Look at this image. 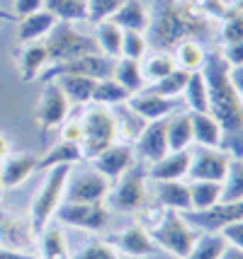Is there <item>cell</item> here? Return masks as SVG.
I'll return each instance as SVG.
<instances>
[{"label": "cell", "instance_id": "54", "mask_svg": "<svg viewBox=\"0 0 243 259\" xmlns=\"http://www.w3.org/2000/svg\"><path fill=\"white\" fill-rule=\"evenodd\" d=\"M221 259H243V252L236 247H226V252L221 254Z\"/></svg>", "mask_w": 243, "mask_h": 259}, {"label": "cell", "instance_id": "4", "mask_svg": "<svg viewBox=\"0 0 243 259\" xmlns=\"http://www.w3.org/2000/svg\"><path fill=\"white\" fill-rule=\"evenodd\" d=\"M44 44H47V51H49V66L100 51L93 34L81 32L76 24H71V22L54 24V29L47 34Z\"/></svg>", "mask_w": 243, "mask_h": 259}, {"label": "cell", "instance_id": "9", "mask_svg": "<svg viewBox=\"0 0 243 259\" xmlns=\"http://www.w3.org/2000/svg\"><path fill=\"white\" fill-rule=\"evenodd\" d=\"M68 114H71V102L66 100L63 90L58 88L56 80H47L44 82V92H42V97L37 102L34 121L44 131H54L68 119Z\"/></svg>", "mask_w": 243, "mask_h": 259}, {"label": "cell", "instance_id": "53", "mask_svg": "<svg viewBox=\"0 0 243 259\" xmlns=\"http://www.w3.org/2000/svg\"><path fill=\"white\" fill-rule=\"evenodd\" d=\"M10 153H12V141H10V136L0 131V165L5 162V158H8Z\"/></svg>", "mask_w": 243, "mask_h": 259}, {"label": "cell", "instance_id": "36", "mask_svg": "<svg viewBox=\"0 0 243 259\" xmlns=\"http://www.w3.org/2000/svg\"><path fill=\"white\" fill-rule=\"evenodd\" d=\"M183 97H185V104L190 112H209V90L202 70L190 73V80H187Z\"/></svg>", "mask_w": 243, "mask_h": 259}, {"label": "cell", "instance_id": "27", "mask_svg": "<svg viewBox=\"0 0 243 259\" xmlns=\"http://www.w3.org/2000/svg\"><path fill=\"white\" fill-rule=\"evenodd\" d=\"M168 150H187L192 146V119L190 112H175L165 119Z\"/></svg>", "mask_w": 243, "mask_h": 259}, {"label": "cell", "instance_id": "20", "mask_svg": "<svg viewBox=\"0 0 243 259\" xmlns=\"http://www.w3.org/2000/svg\"><path fill=\"white\" fill-rule=\"evenodd\" d=\"M115 245L117 249L122 252V254H127V257H149L151 252H153V240H151L149 230L146 228H141L139 223H134V226L124 228L119 235L115 237Z\"/></svg>", "mask_w": 243, "mask_h": 259}, {"label": "cell", "instance_id": "44", "mask_svg": "<svg viewBox=\"0 0 243 259\" xmlns=\"http://www.w3.org/2000/svg\"><path fill=\"white\" fill-rule=\"evenodd\" d=\"M122 3L124 0H88V20L95 24L105 22V20H112Z\"/></svg>", "mask_w": 243, "mask_h": 259}, {"label": "cell", "instance_id": "26", "mask_svg": "<svg viewBox=\"0 0 243 259\" xmlns=\"http://www.w3.org/2000/svg\"><path fill=\"white\" fill-rule=\"evenodd\" d=\"M54 15H49L47 10L32 12L27 17H20V29H17V39L20 44H29V41H44L47 34L54 29Z\"/></svg>", "mask_w": 243, "mask_h": 259}, {"label": "cell", "instance_id": "50", "mask_svg": "<svg viewBox=\"0 0 243 259\" xmlns=\"http://www.w3.org/2000/svg\"><path fill=\"white\" fill-rule=\"evenodd\" d=\"M221 58L226 61V66L229 68H241L243 66V41L224 44V49H221Z\"/></svg>", "mask_w": 243, "mask_h": 259}, {"label": "cell", "instance_id": "42", "mask_svg": "<svg viewBox=\"0 0 243 259\" xmlns=\"http://www.w3.org/2000/svg\"><path fill=\"white\" fill-rule=\"evenodd\" d=\"M146 54H149V39H146V34L144 32H124V39H122V56L131 58V61H144Z\"/></svg>", "mask_w": 243, "mask_h": 259}, {"label": "cell", "instance_id": "12", "mask_svg": "<svg viewBox=\"0 0 243 259\" xmlns=\"http://www.w3.org/2000/svg\"><path fill=\"white\" fill-rule=\"evenodd\" d=\"M229 162H231V155L224 153L221 148H199L192 153L187 177L204 182H224L229 172Z\"/></svg>", "mask_w": 243, "mask_h": 259}, {"label": "cell", "instance_id": "38", "mask_svg": "<svg viewBox=\"0 0 243 259\" xmlns=\"http://www.w3.org/2000/svg\"><path fill=\"white\" fill-rule=\"evenodd\" d=\"M131 97V92H127L115 78H105L97 80L93 92V104H100V107H117L122 102H127Z\"/></svg>", "mask_w": 243, "mask_h": 259}, {"label": "cell", "instance_id": "34", "mask_svg": "<svg viewBox=\"0 0 243 259\" xmlns=\"http://www.w3.org/2000/svg\"><path fill=\"white\" fill-rule=\"evenodd\" d=\"M39 245H42V259H71L68 240H66L63 228L49 223L39 233Z\"/></svg>", "mask_w": 243, "mask_h": 259}, {"label": "cell", "instance_id": "5", "mask_svg": "<svg viewBox=\"0 0 243 259\" xmlns=\"http://www.w3.org/2000/svg\"><path fill=\"white\" fill-rule=\"evenodd\" d=\"M81 124H83V141H81L83 158L93 160L95 155H100L112 143H117V126L110 107H100V104L88 107L81 116Z\"/></svg>", "mask_w": 243, "mask_h": 259}, {"label": "cell", "instance_id": "7", "mask_svg": "<svg viewBox=\"0 0 243 259\" xmlns=\"http://www.w3.org/2000/svg\"><path fill=\"white\" fill-rule=\"evenodd\" d=\"M112 70H115V58L105 56V54L97 51V54H85V56L63 61V63H51L39 75V80L47 82V80H54L58 75H85V78L93 80H105L112 78Z\"/></svg>", "mask_w": 243, "mask_h": 259}, {"label": "cell", "instance_id": "30", "mask_svg": "<svg viewBox=\"0 0 243 259\" xmlns=\"http://www.w3.org/2000/svg\"><path fill=\"white\" fill-rule=\"evenodd\" d=\"M112 78L127 92H131V95H136V92H141L146 88V78H144V70H141V61H131V58H124V56L117 58Z\"/></svg>", "mask_w": 243, "mask_h": 259}, {"label": "cell", "instance_id": "37", "mask_svg": "<svg viewBox=\"0 0 243 259\" xmlns=\"http://www.w3.org/2000/svg\"><path fill=\"white\" fill-rule=\"evenodd\" d=\"M226 247L229 245L221 237V233H202V235H197L195 245L185 259H221Z\"/></svg>", "mask_w": 243, "mask_h": 259}, {"label": "cell", "instance_id": "16", "mask_svg": "<svg viewBox=\"0 0 243 259\" xmlns=\"http://www.w3.org/2000/svg\"><path fill=\"white\" fill-rule=\"evenodd\" d=\"M190 160H192V153H190V150H170V153H165L161 160L151 162L146 177H151L153 182L185 180L187 172H190Z\"/></svg>", "mask_w": 243, "mask_h": 259}, {"label": "cell", "instance_id": "19", "mask_svg": "<svg viewBox=\"0 0 243 259\" xmlns=\"http://www.w3.org/2000/svg\"><path fill=\"white\" fill-rule=\"evenodd\" d=\"M17 61H20V78H22L24 82L39 80V75H42L49 66L47 44H44V41H29V44H22L20 54H17Z\"/></svg>", "mask_w": 243, "mask_h": 259}, {"label": "cell", "instance_id": "33", "mask_svg": "<svg viewBox=\"0 0 243 259\" xmlns=\"http://www.w3.org/2000/svg\"><path fill=\"white\" fill-rule=\"evenodd\" d=\"M83 160V150L78 143H66V141H58L47 150L44 158H39L37 169H51L58 165H76Z\"/></svg>", "mask_w": 243, "mask_h": 259}, {"label": "cell", "instance_id": "49", "mask_svg": "<svg viewBox=\"0 0 243 259\" xmlns=\"http://www.w3.org/2000/svg\"><path fill=\"white\" fill-rule=\"evenodd\" d=\"M221 237L226 240L229 247H236L243 252V221H233L226 228H221Z\"/></svg>", "mask_w": 243, "mask_h": 259}, {"label": "cell", "instance_id": "24", "mask_svg": "<svg viewBox=\"0 0 243 259\" xmlns=\"http://www.w3.org/2000/svg\"><path fill=\"white\" fill-rule=\"evenodd\" d=\"M32 240H34V233H32L29 223H22L15 215H5V213L0 215V242L5 247L27 252V247L32 245Z\"/></svg>", "mask_w": 243, "mask_h": 259}, {"label": "cell", "instance_id": "40", "mask_svg": "<svg viewBox=\"0 0 243 259\" xmlns=\"http://www.w3.org/2000/svg\"><path fill=\"white\" fill-rule=\"evenodd\" d=\"M141 70H144V78H146V82H156V80L165 78L168 73H173V70H175V61H173V56H170L168 51H156V54H151V56L144 58Z\"/></svg>", "mask_w": 243, "mask_h": 259}, {"label": "cell", "instance_id": "21", "mask_svg": "<svg viewBox=\"0 0 243 259\" xmlns=\"http://www.w3.org/2000/svg\"><path fill=\"white\" fill-rule=\"evenodd\" d=\"M112 109V116H115V126H117V141L119 143H136V138L141 136L144 126L149 121H144L139 114L129 107L127 102L117 104V107H110Z\"/></svg>", "mask_w": 243, "mask_h": 259}, {"label": "cell", "instance_id": "14", "mask_svg": "<svg viewBox=\"0 0 243 259\" xmlns=\"http://www.w3.org/2000/svg\"><path fill=\"white\" fill-rule=\"evenodd\" d=\"M127 104L139 114L144 121H158V119H168L170 114L178 112L180 97H163V95H156V92L144 88L141 92L131 95Z\"/></svg>", "mask_w": 243, "mask_h": 259}, {"label": "cell", "instance_id": "56", "mask_svg": "<svg viewBox=\"0 0 243 259\" xmlns=\"http://www.w3.org/2000/svg\"><path fill=\"white\" fill-rule=\"evenodd\" d=\"M231 8H233V10H238V12H243V0H233Z\"/></svg>", "mask_w": 243, "mask_h": 259}, {"label": "cell", "instance_id": "55", "mask_svg": "<svg viewBox=\"0 0 243 259\" xmlns=\"http://www.w3.org/2000/svg\"><path fill=\"white\" fill-rule=\"evenodd\" d=\"M0 20H3V22H5V20H15V15H10V12H5L0 8Z\"/></svg>", "mask_w": 243, "mask_h": 259}, {"label": "cell", "instance_id": "3", "mask_svg": "<svg viewBox=\"0 0 243 259\" xmlns=\"http://www.w3.org/2000/svg\"><path fill=\"white\" fill-rule=\"evenodd\" d=\"M71 169H73V165H58V167L47 169V177L42 182V187L32 196L29 226H32L34 235H39L54 221L58 206L66 199V187H68V180H71Z\"/></svg>", "mask_w": 243, "mask_h": 259}, {"label": "cell", "instance_id": "45", "mask_svg": "<svg viewBox=\"0 0 243 259\" xmlns=\"http://www.w3.org/2000/svg\"><path fill=\"white\" fill-rule=\"evenodd\" d=\"M73 259H119V254L112 249L110 242L93 240V242H88V245H85V247H83Z\"/></svg>", "mask_w": 243, "mask_h": 259}, {"label": "cell", "instance_id": "23", "mask_svg": "<svg viewBox=\"0 0 243 259\" xmlns=\"http://www.w3.org/2000/svg\"><path fill=\"white\" fill-rule=\"evenodd\" d=\"M156 201L168 211L187 213L190 211V184H185L183 180L156 182Z\"/></svg>", "mask_w": 243, "mask_h": 259}, {"label": "cell", "instance_id": "2", "mask_svg": "<svg viewBox=\"0 0 243 259\" xmlns=\"http://www.w3.org/2000/svg\"><path fill=\"white\" fill-rule=\"evenodd\" d=\"M214 20L204 17L190 0H161L149 22V46L156 51H173L185 39H207Z\"/></svg>", "mask_w": 243, "mask_h": 259}, {"label": "cell", "instance_id": "31", "mask_svg": "<svg viewBox=\"0 0 243 259\" xmlns=\"http://www.w3.org/2000/svg\"><path fill=\"white\" fill-rule=\"evenodd\" d=\"M95 41H97V49L100 54L110 58H119L122 56V39H124V29L115 24L112 20H105V22L95 24Z\"/></svg>", "mask_w": 243, "mask_h": 259}, {"label": "cell", "instance_id": "28", "mask_svg": "<svg viewBox=\"0 0 243 259\" xmlns=\"http://www.w3.org/2000/svg\"><path fill=\"white\" fill-rule=\"evenodd\" d=\"M170 56H173V61H175V68L187 70V73H197V70L204 68L207 51H204L202 41H197V39H185V41H180V44L170 51Z\"/></svg>", "mask_w": 243, "mask_h": 259}, {"label": "cell", "instance_id": "10", "mask_svg": "<svg viewBox=\"0 0 243 259\" xmlns=\"http://www.w3.org/2000/svg\"><path fill=\"white\" fill-rule=\"evenodd\" d=\"M58 223L71 228H81V230H90L97 233L110 223V211L105 208V203H61L56 211Z\"/></svg>", "mask_w": 243, "mask_h": 259}, {"label": "cell", "instance_id": "39", "mask_svg": "<svg viewBox=\"0 0 243 259\" xmlns=\"http://www.w3.org/2000/svg\"><path fill=\"white\" fill-rule=\"evenodd\" d=\"M243 199V158H231L229 172L221 182V201H241Z\"/></svg>", "mask_w": 243, "mask_h": 259}, {"label": "cell", "instance_id": "17", "mask_svg": "<svg viewBox=\"0 0 243 259\" xmlns=\"http://www.w3.org/2000/svg\"><path fill=\"white\" fill-rule=\"evenodd\" d=\"M39 158L34 153H10L5 162L0 165V182L5 189H17L20 184L29 180L34 175Z\"/></svg>", "mask_w": 243, "mask_h": 259}, {"label": "cell", "instance_id": "47", "mask_svg": "<svg viewBox=\"0 0 243 259\" xmlns=\"http://www.w3.org/2000/svg\"><path fill=\"white\" fill-rule=\"evenodd\" d=\"M165 211H168V208H163L161 203H158V206H156V203H153V206H146V203H144V206L139 208V226L146 228V230L151 233V230L163 221Z\"/></svg>", "mask_w": 243, "mask_h": 259}, {"label": "cell", "instance_id": "22", "mask_svg": "<svg viewBox=\"0 0 243 259\" xmlns=\"http://www.w3.org/2000/svg\"><path fill=\"white\" fill-rule=\"evenodd\" d=\"M192 119V143L199 148H221L224 134H221L219 121L209 112H190Z\"/></svg>", "mask_w": 243, "mask_h": 259}, {"label": "cell", "instance_id": "35", "mask_svg": "<svg viewBox=\"0 0 243 259\" xmlns=\"http://www.w3.org/2000/svg\"><path fill=\"white\" fill-rule=\"evenodd\" d=\"M221 201V182L192 180L190 184V211H204Z\"/></svg>", "mask_w": 243, "mask_h": 259}, {"label": "cell", "instance_id": "29", "mask_svg": "<svg viewBox=\"0 0 243 259\" xmlns=\"http://www.w3.org/2000/svg\"><path fill=\"white\" fill-rule=\"evenodd\" d=\"M58 82V88L63 90L66 95V100L71 104H90L93 102V92H95V85H97V80L93 78H85V75H58L54 78Z\"/></svg>", "mask_w": 243, "mask_h": 259}, {"label": "cell", "instance_id": "32", "mask_svg": "<svg viewBox=\"0 0 243 259\" xmlns=\"http://www.w3.org/2000/svg\"><path fill=\"white\" fill-rule=\"evenodd\" d=\"M44 10L56 22L78 24L88 20V0H44Z\"/></svg>", "mask_w": 243, "mask_h": 259}, {"label": "cell", "instance_id": "25", "mask_svg": "<svg viewBox=\"0 0 243 259\" xmlns=\"http://www.w3.org/2000/svg\"><path fill=\"white\" fill-rule=\"evenodd\" d=\"M112 22L119 24L124 32H144L146 34L151 15L141 0H124V3L119 5V10L115 12Z\"/></svg>", "mask_w": 243, "mask_h": 259}, {"label": "cell", "instance_id": "8", "mask_svg": "<svg viewBox=\"0 0 243 259\" xmlns=\"http://www.w3.org/2000/svg\"><path fill=\"white\" fill-rule=\"evenodd\" d=\"M107 201L122 213H136L146 203V172L141 167H129L119 177L115 189H110Z\"/></svg>", "mask_w": 243, "mask_h": 259}, {"label": "cell", "instance_id": "6", "mask_svg": "<svg viewBox=\"0 0 243 259\" xmlns=\"http://www.w3.org/2000/svg\"><path fill=\"white\" fill-rule=\"evenodd\" d=\"M153 245H161L165 252H170L173 257L185 259L190 254V249L197 240V230L190 223L183 213L178 211H165L163 221L149 233Z\"/></svg>", "mask_w": 243, "mask_h": 259}, {"label": "cell", "instance_id": "57", "mask_svg": "<svg viewBox=\"0 0 243 259\" xmlns=\"http://www.w3.org/2000/svg\"><path fill=\"white\" fill-rule=\"evenodd\" d=\"M3 194H5V187H3V182H0V201H3Z\"/></svg>", "mask_w": 243, "mask_h": 259}, {"label": "cell", "instance_id": "43", "mask_svg": "<svg viewBox=\"0 0 243 259\" xmlns=\"http://www.w3.org/2000/svg\"><path fill=\"white\" fill-rule=\"evenodd\" d=\"M221 41L224 44H233V41H243V12L229 8V12L221 20Z\"/></svg>", "mask_w": 243, "mask_h": 259}, {"label": "cell", "instance_id": "46", "mask_svg": "<svg viewBox=\"0 0 243 259\" xmlns=\"http://www.w3.org/2000/svg\"><path fill=\"white\" fill-rule=\"evenodd\" d=\"M190 3H192L204 17L214 20V22H217V20H224V15L231 8V5H226L224 0H190Z\"/></svg>", "mask_w": 243, "mask_h": 259}, {"label": "cell", "instance_id": "48", "mask_svg": "<svg viewBox=\"0 0 243 259\" xmlns=\"http://www.w3.org/2000/svg\"><path fill=\"white\" fill-rule=\"evenodd\" d=\"M58 128H61V141H66V143H78V146H81V141H83L81 119H66Z\"/></svg>", "mask_w": 243, "mask_h": 259}, {"label": "cell", "instance_id": "15", "mask_svg": "<svg viewBox=\"0 0 243 259\" xmlns=\"http://www.w3.org/2000/svg\"><path fill=\"white\" fill-rule=\"evenodd\" d=\"M129 167H134V148L129 143H112V146L102 150L100 155L93 158V169L100 172L107 180H119Z\"/></svg>", "mask_w": 243, "mask_h": 259}, {"label": "cell", "instance_id": "1", "mask_svg": "<svg viewBox=\"0 0 243 259\" xmlns=\"http://www.w3.org/2000/svg\"><path fill=\"white\" fill-rule=\"evenodd\" d=\"M204 80L209 90V114L219 121L224 141L221 150L231 158H243V95L231 80V68L221 54H212L204 61Z\"/></svg>", "mask_w": 243, "mask_h": 259}, {"label": "cell", "instance_id": "52", "mask_svg": "<svg viewBox=\"0 0 243 259\" xmlns=\"http://www.w3.org/2000/svg\"><path fill=\"white\" fill-rule=\"evenodd\" d=\"M0 259H37V257L29 254V252H22V249H12L0 245Z\"/></svg>", "mask_w": 243, "mask_h": 259}, {"label": "cell", "instance_id": "13", "mask_svg": "<svg viewBox=\"0 0 243 259\" xmlns=\"http://www.w3.org/2000/svg\"><path fill=\"white\" fill-rule=\"evenodd\" d=\"M110 180L100 172H83L76 180H68L66 187V201L71 203H105L110 194Z\"/></svg>", "mask_w": 243, "mask_h": 259}, {"label": "cell", "instance_id": "58", "mask_svg": "<svg viewBox=\"0 0 243 259\" xmlns=\"http://www.w3.org/2000/svg\"><path fill=\"white\" fill-rule=\"evenodd\" d=\"M0 24H3V20H0Z\"/></svg>", "mask_w": 243, "mask_h": 259}, {"label": "cell", "instance_id": "41", "mask_svg": "<svg viewBox=\"0 0 243 259\" xmlns=\"http://www.w3.org/2000/svg\"><path fill=\"white\" fill-rule=\"evenodd\" d=\"M187 80H190V73H187V70H180V68H175L173 73H168L165 78L156 80V82H153L151 88H146V90L156 92V95H163V97H183Z\"/></svg>", "mask_w": 243, "mask_h": 259}, {"label": "cell", "instance_id": "18", "mask_svg": "<svg viewBox=\"0 0 243 259\" xmlns=\"http://www.w3.org/2000/svg\"><path fill=\"white\" fill-rule=\"evenodd\" d=\"M136 150L144 160L149 162H156L161 160L168 150V136H165V119H158V121H149L144 126L141 136L136 138Z\"/></svg>", "mask_w": 243, "mask_h": 259}, {"label": "cell", "instance_id": "11", "mask_svg": "<svg viewBox=\"0 0 243 259\" xmlns=\"http://www.w3.org/2000/svg\"><path fill=\"white\" fill-rule=\"evenodd\" d=\"M187 223L195 226V230L202 233H221L233 221H243V199L241 201H219L204 211H187Z\"/></svg>", "mask_w": 243, "mask_h": 259}, {"label": "cell", "instance_id": "51", "mask_svg": "<svg viewBox=\"0 0 243 259\" xmlns=\"http://www.w3.org/2000/svg\"><path fill=\"white\" fill-rule=\"evenodd\" d=\"M44 10V0H12V12H15V20L27 17L32 12Z\"/></svg>", "mask_w": 243, "mask_h": 259}]
</instances>
